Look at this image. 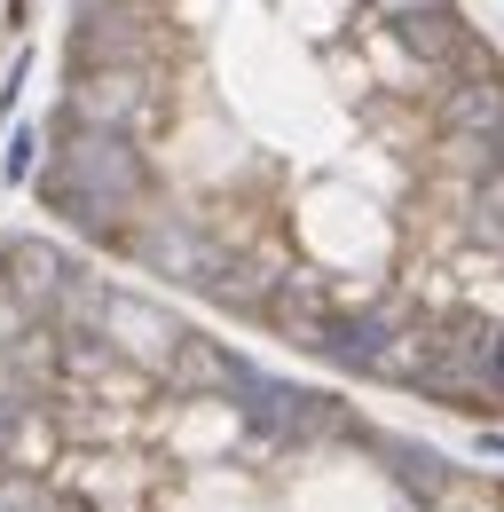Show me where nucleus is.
I'll list each match as a JSON object with an SVG mask.
<instances>
[{
	"mask_svg": "<svg viewBox=\"0 0 504 512\" xmlns=\"http://www.w3.org/2000/svg\"><path fill=\"white\" fill-rule=\"evenodd\" d=\"M32 205L158 300L504 426V48L473 0H63Z\"/></svg>",
	"mask_w": 504,
	"mask_h": 512,
	"instance_id": "f257e3e1",
	"label": "nucleus"
}]
</instances>
